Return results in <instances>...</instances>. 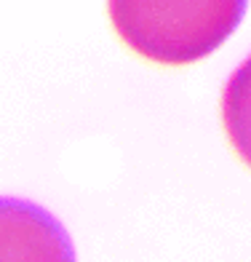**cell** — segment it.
Wrapping results in <instances>:
<instances>
[{"instance_id": "1", "label": "cell", "mask_w": 251, "mask_h": 262, "mask_svg": "<svg viewBox=\"0 0 251 262\" xmlns=\"http://www.w3.org/2000/svg\"><path fill=\"white\" fill-rule=\"evenodd\" d=\"M243 0H118L110 3L115 32L131 51L158 64H190L235 32Z\"/></svg>"}, {"instance_id": "2", "label": "cell", "mask_w": 251, "mask_h": 262, "mask_svg": "<svg viewBox=\"0 0 251 262\" xmlns=\"http://www.w3.org/2000/svg\"><path fill=\"white\" fill-rule=\"evenodd\" d=\"M0 262H75L73 241L51 211L0 198Z\"/></svg>"}, {"instance_id": "3", "label": "cell", "mask_w": 251, "mask_h": 262, "mask_svg": "<svg viewBox=\"0 0 251 262\" xmlns=\"http://www.w3.org/2000/svg\"><path fill=\"white\" fill-rule=\"evenodd\" d=\"M222 126L235 156L251 166V54L224 83Z\"/></svg>"}]
</instances>
